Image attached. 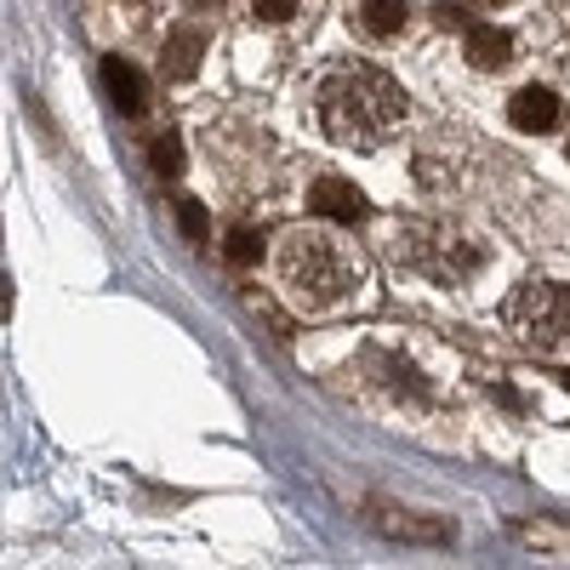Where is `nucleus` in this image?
Here are the masks:
<instances>
[{
	"mask_svg": "<svg viewBox=\"0 0 570 570\" xmlns=\"http://www.w3.org/2000/svg\"><path fill=\"white\" fill-rule=\"evenodd\" d=\"M405 120V92L400 81H388L383 69L365 63H342L319 81V126H326L342 148H383Z\"/></svg>",
	"mask_w": 570,
	"mask_h": 570,
	"instance_id": "nucleus-1",
	"label": "nucleus"
},
{
	"mask_svg": "<svg viewBox=\"0 0 570 570\" xmlns=\"http://www.w3.org/2000/svg\"><path fill=\"white\" fill-rule=\"evenodd\" d=\"M275 268H280V286L291 291V303L308 308V314L342 308V303L360 291V280H365L360 252H354L342 234L319 229V222H303V229L280 234Z\"/></svg>",
	"mask_w": 570,
	"mask_h": 570,
	"instance_id": "nucleus-2",
	"label": "nucleus"
},
{
	"mask_svg": "<svg viewBox=\"0 0 570 570\" xmlns=\"http://www.w3.org/2000/svg\"><path fill=\"white\" fill-rule=\"evenodd\" d=\"M393 257L416 275H428L434 286H462L480 275L485 252L462 229L451 222H400V234H393Z\"/></svg>",
	"mask_w": 570,
	"mask_h": 570,
	"instance_id": "nucleus-3",
	"label": "nucleus"
},
{
	"mask_svg": "<svg viewBox=\"0 0 570 570\" xmlns=\"http://www.w3.org/2000/svg\"><path fill=\"white\" fill-rule=\"evenodd\" d=\"M508 331L525 342L531 354L570 360V286L559 280H525L508 303H502Z\"/></svg>",
	"mask_w": 570,
	"mask_h": 570,
	"instance_id": "nucleus-4",
	"label": "nucleus"
},
{
	"mask_svg": "<svg viewBox=\"0 0 570 570\" xmlns=\"http://www.w3.org/2000/svg\"><path fill=\"white\" fill-rule=\"evenodd\" d=\"M365 525H377L393 542H451V519H423L411 508H393V502H365Z\"/></svg>",
	"mask_w": 570,
	"mask_h": 570,
	"instance_id": "nucleus-5",
	"label": "nucleus"
},
{
	"mask_svg": "<svg viewBox=\"0 0 570 570\" xmlns=\"http://www.w3.org/2000/svg\"><path fill=\"white\" fill-rule=\"evenodd\" d=\"M206 46H211V35L201 29V23H178V29L166 35V52H160V74H166V81H189V74L201 69Z\"/></svg>",
	"mask_w": 570,
	"mask_h": 570,
	"instance_id": "nucleus-6",
	"label": "nucleus"
},
{
	"mask_svg": "<svg viewBox=\"0 0 570 570\" xmlns=\"http://www.w3.org/2000/svg\"><path fill=\"white\" fill-rule=\"evenodd\" d=\"M308 211L314 217H331V222H360L365 217V194L342 178H319L308 189Z\"/></svg>",
	"mask_w": 570,
	"mask_h": 570,
	"instance_id": "nucleus-7",
	"label": "nucleus"
},
{
	"mask_svg": "<svg viewBox=\"0 0 570 570\" xmlns=\"http://www.w3.org/2000/svg\"><path fill=\"white\" fill-rule=\"evenodd\" d=\"M508 120H513L519 132H554L559 126V97L548 86H525V92H513Z\"/></svg>",
	"mask_w": 570,
	"mask_h": 570,
	"instance_id": "nucleus-8",
	"label": "nucleus"
},
{
	"mask_svg": "<svg viewBox=\"0 0 570 570\" xmlns=\"http://www.w3.org/2000/svg\"><path fill=\"white\" fill-rule=\"evenodd\" d=\"M104 86H109V97H114V109H126V114H143L148 109V81L126 63V58H109L104 63Z\"/></svg>",
	"mask_w": 570,
	"mask_h": 570,
	"instance_id": "nucleus-9",
	"label": "nucleus"
},
{
	"mask_svg": "<svg viewBox=\"0 0 570 570\" xmlns=\"http://www.w3.org/2000/svg\"><path fill=\"white\" fill-rule=\"evenodd\" d=\"M508 58H513V40L502 29H490V23H474V29H468V63L474 69H502Z\"/></svg>",
	"mask_w": 570,
	"mask_h": 570,
	"instance_id": "nucleus-10",
	"label": "nucleus"
},
{
	"mask_svg": "<svg viewBox=\"0 0 570 570\" xmlns=\"http://www.w3.org/2000/svg\"><path fill=\"white\" fill-rule=\"evenodd\" d=\"M405 17H411L405 0H365V7H360V23H365L371 35H400Z\"/></svg>",
	"mask_w": 570,
	"mask_h": 570,
	"instance_id": "nucleus-11",
	"label": "nucleus"
},
{
	"mask_svg": "<svg viewBox=\"0 0 570 570\" xmlns=\"http://www.w3.org/2000/svg\"><path fill=\"white\" fill-rule=\"evenodd\" d=\"M222 257H229L234 268H257V263H263V234H252V229H234L229 240H222Z\"/></svg>",
	"mask_w": 570,
	"mask_h": 570,
	"instance_id": "nucleus-12",
	"label": "nucleus"
},
{
	"mask_svg": "<svg viewBox=\"0 0 570 570\" xmlns=\"http://www.w3.org/2000/svg\"><path fill=\"white\" fill-rule=\"evenodd\" d=\"M178 222H183V234H189L194 245H206V240H211V211L194 201V194H183V201H178Z\"/></svg>",
	"mask_w": 570,
	"mask_h": 570,
	"instance_id": "nucleus-13",
	"label": "nucleus"
},
{
	"mask_svg": "<svg viewBox=\"0 0 570 570\" xmlns=\"http://www.w3.org/2000/svg\"><path fill=\"white\" fill-rule=\"evenodd\" d=\"M148 160H155L160 178H171V171H183V137L178 132H160L155 143H148Z\"/></svg>",
	"mask_w": 570,
	"mask_h": 570,
	"instance_id": "nucleus-14",
	"label": "nucleus"
},
{
	"mask_svg": "<svg viewBox=\"0 0 570 570\" xmlns=\"http://www.w3.org/2000/svg\"><path fill=\"white\" fill-rule=\"evenodd\" d=\"M513 536L531 542V548H570V531H559V525H519Z\"/></svg>",
	"mask_w": 570,
	"mask_h": 570,
	"instance_id": "nucleus-15",
	"label": "nucleus"
},
{
	"mask_svg": "<svg viewBox=\"0 0 570 570\" xmlns=\"http://www.w3.org/2000/svg\"><path fill=\"white\" fill-rule=\"evenodd\" d=\"M252 12L263 23H286V17H296V0H252Z\"/></svg>",
	"mask_w": 570,
	"mask_h": 570,
	"instance_id": "nucleus-16",
	"label": "nucleus"
},
{
	"mask_svg": "<svg viewBox=\"0 0 570 570\" xmlns=\"http://www.w3.org/2000/svg\"><path fill=\"white\" fill-rule=\"evenodd\" d=\"M434 17H439V29H457V23H462V7H439Z\"/></svg>",
	"mask_w": 570,
	"mask_h": 570,
	"instance_id": "nucleus-17",
	"label": "nucleus"
},
{
	"mask_svg": "<svg viewBox=\"0 0 570 570\" xmlns=\"http://www.w3.org/2000/svg\"><path fill=\"white\" fill-rule=\"evenodd\" d=\"M183 7H194V12H211V7H222V0H183Z\"/></svg>",
	"mask_w": 570,
	"mask_h": 570,
	"instance_id": "nucleus-18",
	"label": "nucleus"
},
{
	"mask_svg": "<svg viewBox=\"0 0 570 570\" xmlns=\"http://www.w3.org/2000/svg\"><path fill=\"white\" fill-rule=\"evenodd\" d=\"M485 7H497V0H485Z\"/></svg>",
	"mask_w": 570,
	"mask_h": 570,
	"instance_id": "nucleus-19",
	"label": "nucleus"
},
{
	"mask_svg": "<svg viewBox=\"0 0 570 570\" xmlns=\"http://www.w3.org/2000/svg\"><path fill=\"white\" fill-rule=\"evenodd\" d=\"M565 388H570V377H565Z\"/></svg>",
	"mask_w": 570,
	"mask_h": 570,
	"instance_id": "nucleus-20",
	"label": "nucleus"
}]
</instances>
